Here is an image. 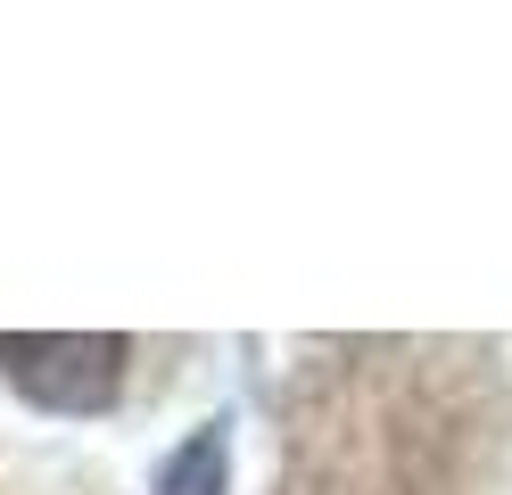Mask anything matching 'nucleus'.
I'll return each instance as SVG.
<instances>
[{
    "instance_id": "obj_2",
    "label": "nucleus",
    "mask_w": 512,
    "mask_h": 495,
    "mask_svg": "<svg viewBox=\"0 0 512 495\" xmlns=\"http://www.w3.org/2000/svg\"><path fill=\"white\" fill-rule=\"evenodd\" d=\"M157 495H232V421H199L157 462Z\"/></svg>"
},
{
    "instance_id": "obj_1",
    "label": "nucleus",
    "mask_w": 512,
    "mask_h": 495,
    "mask_svg": "<svg viewBox=\"0 0 512 495\" xmlns=\"http://www.w3.org/2000/svg\"><path fill=\"white\" fill-rule=\"evenodd\" d=\"M0 380L34 413L91 421L133 380V339L124 330H0Z\"/></svg>"
}]
</instances>
